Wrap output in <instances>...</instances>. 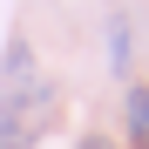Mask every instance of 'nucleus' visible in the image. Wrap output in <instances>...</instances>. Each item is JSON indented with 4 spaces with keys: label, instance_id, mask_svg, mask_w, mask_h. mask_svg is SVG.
<instances>
[{
    "label": "nucleus",
    "instance_id": "3",
    "mask_svg": "<svg viewBox=\"0 0 149 149\" xmlns=\"http://www.w3.org/2000/svg\"><path fill=\"white\" fill-rule=\"evenodd\" d=\"M109 68H115V74H129V14H115V20H109Z\"/></svg>",
    "mask_w": 149,
    "mask_h": 149
},
{
    "label": "nucleus",
    "instance_id": "4",
    "mask_svg": "<svg viewBox=\"0 0 149 149\" xmlns=\"http://www.w3.org/2000/svg\"><path fill=\"white\" fill-rule=\"evenodd\" d=\"M27 61H34V54H27V41L14 34V41H7V88H20V81H34V74H27Z\"/></svg>",
    "mask_w": 149,
    "mask_h": 149
},
{
    "label": "nucleus",
    "instance_id": "2",
    "mask_svg": "<svg viewBox=\"0 0 149 149\" xmlns=\"http://www.w3.org/2000/svg\"><path fill=\"white\" fill-rule=\"evenodd\" d=\"M122 129H129L136 149H149V88H129V102H122Z\"/></svg>",
    "mask_w": 149,
    "mask_h": 149
},
{
    "label": "nucleus",
    "instance_id": "1",
    "mask_svg": "<svg viewBox=\"0 0 149 149\" xmlns=\"http://www.w3.org/2000/svg\"><path fill=\"white\" fill-rule=\"evenodd\" d=\"M54 115H61V88H54V81H20V88H7V102H0V149H34Z\"/></svg>",
    "mask_w": 149,
    "mask_h": 149
},
{
    "label": "nucleus",
    "instance_id": "5",
    "mask_svg": "<svg viewBox=\"0 0 149 149\" xmlns=\"http://www.w3.org/2000/svg\"><path fill=\"white\" fill-rule=\"evenodd\" d=\"M81 149H109V142H81Z\"/></svg>",
    "mask_w": 149,
    "mask_h": 149
}]
</instances>
